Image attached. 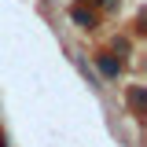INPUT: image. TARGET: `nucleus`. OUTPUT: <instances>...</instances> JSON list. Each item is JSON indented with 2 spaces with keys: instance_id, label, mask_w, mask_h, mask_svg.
<instances>
[{
  "instance_id": "obj_1",
  "label": "nucleus",
  "mask_w": 147,
  "mask_h": 147,
  "mask_svg": "<svg viewBox=\"0 0 147 147\" xmlns=\"http://www.w3.org/2000/svg\"><path fill=\"white\" fill-rule=\"evenodd\" d=\"M96 66H99V74H103V77H107V81H114V77H118V74H121V63H118V59H114V55H96Z\"/></svg>"
},
{
  "instance_id": "obj_2",
  "label": "nucleus",
  "mask_w": 147,
  "mask_h": 147,
  "mask_svg": "<svg viewBox=\"0 0 147 147\" xmlns=\"http://www.w3.org/2000/svg\"><path fill=\"white\" fill-rule=\"evenodd\" d=\"M70 18H74V26H77V30H92V26H96V15L85 11V7H74Z\"/></svg>"
},
{
  "instance_id": "obj_3",
  "label": "nucleus",
  "mask_w": 147,
  "mask_h": 147,
  "mask_svg": "<svg viewBox=\"0 0 147 147\" xmlns=\"http://www.w3.org/2000/svg\"><path fill=\"white\" fill-rule=\"evenodd\" d=\"M144 99H147V96H144L140 85H136V88H129V107L136 110V114H144Z\"/></svg>"
}]
</instances>
